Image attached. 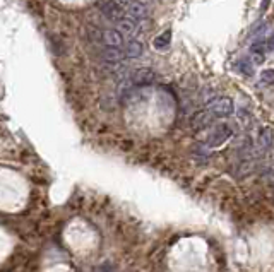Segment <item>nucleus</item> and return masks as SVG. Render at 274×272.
<instances>
[{
    "label": "nucleus",
    "instance_id": "obj_1",
    "mask_svg": "<svg viewBox=\"0 0 274 272\" xmlns=\"http://www.w3.org/2000/svg\"><path fill=\"white\" fill-rule=\"evenodd\" d=\"M207 110H211L214 116H230L233 113L235 106L231 98L228 96H219V98H214L213 101L207 103Z\"/></svg>",
    "mask_w": 274,
    "mask_h": 272
},
{
    "label": "nucleus",
    "instance_id": "obj_11",
    "mask_svg": "<svg viewBox=\"0 0 274 272\" xmlns=\"http://www.w3.org/2000/svg\"><path fill=\"white\" fill-rule=\"evenodd\" d=\"M170 41H172V31L167 29V31H163L161 35H158L155 40H153V47L156 50H167Z\"/></svg>",
    "mask_w": 274,
    "mask_h": 272
},
{
    "label": "nucleus",
    "instance_id": "obj_9",
    "mask_svg": "<svg viewBox=\"0 0 274 272\" xmlns=\"http://www.w3.org/2000/svg\"><path fill=\"white\" fill-rule=\"evenodd\" d=\"M103 58L111 65H117L120 62L125 58V52L122 48H111V47H106L103 50Z\"/></svg>",
    "mask_w": 274,
    "mask_h": 272
},
{
    "label": "nucleus",
    "instance_id": "obj_7",
    "mask_svg": "<svg viewBox=\"0 0 274 272\" xmlns=\"http://www.w3.org/2000/svg\"><path fill=\"white\" fill-rule=\"evenodd\" d=\"M103 41H105L106 47L123 48V45H125V36H123L117 28H115V29H106V31L103 33Z\"/></svg>",
    "mask_w": 274,
    "mask_h": 272
},
{
    "label": "nucleus",
    "instance_id": "obj_14",
    "mask_svg": "<svg viewBox=\"0 0 274 272\" xmlns=\"http://www.w3.org/2000/svg\"><path fill=\"white\" fill-rule=\"evenodd\" d=\"M236 67H238L240 72H243L245 75L254 74V69H252V65H250V62H248V60H240L238 64H236Z\"/></svg>",
    "mask_w": 274,
    "mask_h": 272
},
{
    "label": "nucleus",
    "instance_id": "obj_15",
    "mask_svg": "<svg viewBox=\"0 0 274 272\" xmlns=\"http://www.w3.org/2000/svg\"><path fill=\"white\" fill-rule=\"evenodd\" d=\"M264 62V52H254V64H262Z\"/></svg>",
    "mask_w": 274,
    "mask_h": 272
},
{
    "label": "nucleus",
    "instance_id": "obj_2",
    "mask_svg": "<svg viewBox=\"0 0 274 272\" xmlns=\"http://www.w3.org/2000/svg\"><path fill=\"white\" fill-rule=\"evenodd\" d=\"M230 137H231L230 125H226V123L216 125L213 130L209 132V135H207V146H209V148H218V146L225 144Z\"/></svg>",
    "mask_w": 274,
    "mask_h": 272
},
{
    "label": "nucleus",
    "instance_id": "obj_18",
    "mask_svg": "<svg viewBox=\"0 0 274 272\" xmlns=\"http://www.w3.org/2000/svg\"><path fill=\"white\" fill-rule=\"evenodd\" d=\"M130 2H132V0H130Z\"/></svg>",
    "mask_w": 274,
    "mask_h": 272
},
{
    "label": "nucleus",
    "instance_id": "obj_10",
    "mask_svg": "<svg viewBox=\"0 0 274 272\" xmlns=\"http://www.w3.org/2000/svg\"><path fill=\"white\" fill-rule=\"evenodd\" d=\"M143 53H144L143 41L134 40V38H132V40L125 45V57L127 58H139Z\"/></svg>",
    "mask_w": 274,
    "mask_h": 272
},
{
    "label": "nucleus",
    "instance_id": "obj_3",
    "mask_svg": "<svg viewBox=\"0 0 274 272\" xmlns=\"http://www.w3.org/2000/svg\"><path fill=\"white\" fill-rule=\"evenodd\" d=\"M155 70L149 67H139L130 74V82L135 86H149L155 82Z\"/></svg>",
    "mask_w": 274,
    "mask_h": 272
},
{
    "label": "nucleus",
    "instance_id": "obj_12",
    "mask_svg": "<svg viewBox=\"0 0 274 272\" xmlns=\"http://www.w3.org/2000/svg\"><path fill=\"white\" fill-rule=\"evenodd\" d=\"M272 141H274V133L271 128H262V132H260V135H259V144H260V148L262 149H269L272 146Z\"/></svg>",
    "mask_w": 274,
    "mask_h": 272
},
{
    "label": "nucleus",
    "instance_id": "obj_4",
    "mask_svg": "<svg viewBox=\"0 0 274 272\" xmlns=\"http://www.w3.org/2000/svg\"><path fill=\"white\" fill-rule=\"evenodd\" d=\"M99 11L103 16L111 21H120L123 18V7H120L117 0H101L99 2Z\"/></svg>",
    "mask_w": 274,
    "mask_h": 272
},
{
    "label": "nucleus",
    "instance_id": "obj_6",
    "mask_svg": "<svg viewBox=\"0 0 274 272\" xmlns=\"http://www.w3.org/2000/svg\"><path fill=\"white\" fill-rule=\"evenodd\" d=\"M127 12H128V18H132L134 21H144L148 18L149 9L146 2H143V0H132L127 7Z\"/></svg>",
    "mask_w": 274,
    "mask_h": 272
},
{
    "label": "nucleus",
    "instance_id": "obj_13",
    "mask_svg": "<svg viewBox=\"0 0 274 272\" xmlns=\"http://www.w3.org/2000/svg\"><path fill=\"white\" fill-rule=\"evenodd\" d=\"M260 81L264 84H274V69H265L260 72Z\"/></svg>",
    "mask_w": 274,
    "mask_h": 272
},
{
    "label": "nucleus",
    "instance_id": "obj_8",
    "mask_svg": "<svg viewBox=\"0 0 274 272\" xmlns=\"http://www.w3.org/2000/svg\"><path fill=\"white\" fill-rule=\"evenodd\" d=\"M117 29L125 38H130V40H132L134 35L137 33V24H135V21L132 19V18H127V16H123L122 19L117 21Z\"/></svg>",
    "mask_w": 274,
    "mask_h": 272
},
{
    "label": "nucleus",
    "instance_id": "obj_5",
    "mask_svg": "<svg viewBox=\"0 0 274 272\" xmlns=\"http://www.w3.org/2000/svg\"><path fill=\"white\" fill-rule=\"evenodd\" d=\"M213 120H214V115L211 113V110L206 108V110L197 111L196 115L190 118V125H192L194 130H202V128L209 127V125L213 123Z\"/></svg>",
    "mask_w": 274,
    "mask_h": 272
},
{
    "label": "nucleus",
    "instance_id": "obj_16",
    "mask_svg": "<svg viewBox=\"0 0 274 272\" xmlns=\"http://www.w3.org/2000/svg\"><path fill=\"white\" fill-rule=\"evenodd\" d=\"M98 272H113V269H111L110 263H103V265L98 269Z\"/></svg>",
    "mask_w": 274,
    "mask_h": 272
},
{
    "label": "nucleus",
    "instance_id": "obj_17",
    "mask_svg": "<svg viewBox=\"0 0 274 272\" xmlns=\"http://www.w3.org/2000/svg\"><path fill=\"white\" fill-rule=\"evenodd\" d=\"M267 47H269V50H272V52H274V36L269 38V41H267Z\"/></svg>",
    "mask_w": 274,
    "mask_h": 272
}]
</instances>
